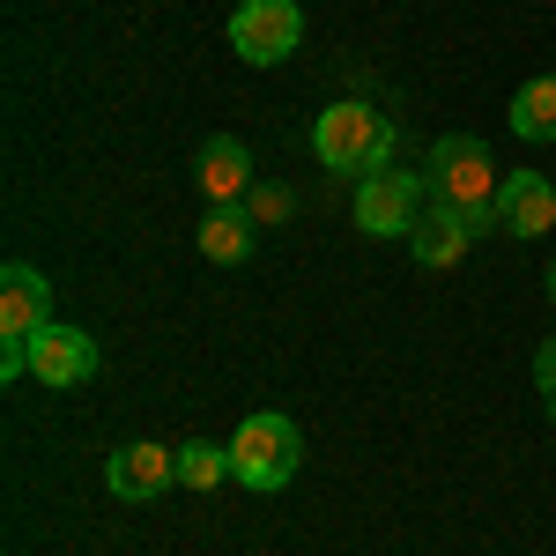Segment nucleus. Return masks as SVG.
<instances>
[{
	"mask_svg": "<svg viewBox=\"0 0 556 556\" xmlns=\"http://www.w3.org/2000/svg\"><path fill=\"white\" fill-rule=\"evenodd\" d=\"M424 186H430V201H438V208H460V215H475L482 230H497V223H490V201H497L505 172L490 164V149H482L475 134H445V141L430 149Z\"/></svg>",
	"mask_w": 556,
	"mask_h": 556,
	"instance_id": "f257e3e1",
	"label": "nucleus"
},
{
	"mask_svg": "<svg viewBox=\"0 0 556 556\" xmlns=\"http://www.w3.org/2000/svg\"><path fill=\"white\" fill-rule=\"evenodd\" d=\"M312 149L334 178H371L393 164V119H379L371 104H327L312 127Z\"/></svg>",
	"mask_w": 556,
	"mask_h": 556,
	"instance_id": "f03ea898",
	"label": "nucleus"
},
{
	"mask_svg": "<svg viewBox=\"0 0 556 556\" xmlns=\"http://www.w3.org/2000/svg\"><path fill=\"white\" fill-rule=\"evenodd\" d=\"M298 460H304V438H298V424L275 416V408L245 416L238 438H230V482H245V490H260V497H275V490L298 475Z\"/></svg>",
	"mask_w": 556,
	"mask_h": 556,
	"instance_id": "7ed1b4c3",
	"label": "nucleus"
},
{
	"mask_svg": "<svg viewBox=\"0 0 556 556\" xmlns=\"http://www.w3.org/2000/svg\"><path fill=\"white\" fill-rule=\"evenodd\" d=\"M424 208H430L424 172H401V164H386V172L356 178V230H371V238H416Z\"/></svg>",
	"mask_w": 556,
	"mask_h": 556,
	"instance_id": "20e7f679",
	"label": "nucleus"
},
{
	"mask_svg": "<svg viewBox=\"0 0 556 556\" xmlns=\"http://www.w3.org/2000/svg\"><path fill=\"white\" fill-rule=\"evenodd\" d=\"M298 38H304L298 0H238V15H230V45L245 67H282L298 52Z\"/></svg>",
	"mask_w": 556,
	"mask_h": 556,
	"instance_id": "39448f33",
	"label": "nucleus"
},
{
	"mask_svg": "<svg viewBox=\"0 0 556 556\" xmlns=\"http://www.w3.org/2000/svg\"><path fill=\"white\" fill-rule=\"evenodd\" d=\"M45 327H52V282L30 260H8L0 267V342H38Z\"/></svg>",
	"mask_w": 556,
	"mask_h": 556,
	"instance_id": "423d86ee",
	"label": "nucleus"
},
{
	"mask_svg": "<svg viewBox=\"0 0 556 556\" xmlns=\"http://www.w3.org/2000/svg\"><path fill=\"white\" fill-rule=\"evenodd\" d=\"M490 223H497L505 238H542L556 223V186L542 172H505L497 201H490Z\"/></svg>",
	"mask_w": 556,
	"mask_h": 556,
	"instance_id": "0eeeda50",
	"label": "nucleus"
},
{
	"mask_svg": "<svg viewBox=\"0 0 556 556\" xmlns=\"http://www.w3.org/2000/svg\"><path fill=\"white\" fill-rule=\"evenodd\" d=\"M30 379L38 386H89L97 379V342H89L83 327L52 319L38 342H30Z\"/></svg>",
	"mask_w": 556,
	"mask_h": 556,
	"instance_id": "6e6552de",
	"label": "nucleus"
},
{
	"mask_svg": "<svg viewBox=\"0 0 556 556\" xmlns=\"http://www.w3.org/2000/svg\"><path fill=\"white\" fill-rule=\"evenodd\" d=\"M172 482H178V453H164V445H119V453L104 460V490H112V497H127V505L164 497Z\"/></svg>",
	"mask_w": 556,
	"mask_h": 556,
	"instance_id": "1a4fd4ad",
	"label": "nucleus"
},
{
	"mask_svg": "<svg viewBox=\"0 0 556 556\" xmlns=\"http://www.w3.org/2000/svg\"><path fill=\"white\" fill-rule=\"evenodd\" d=\"M475 238H482V223H475V215H460V208H438V201H430V208H424V223H416V238H408V253L424 260V267H460Z\"/></svg>",
	"mask_w": 556,
	"mask_h": 556,
	"instance_id": "9d476101",
	"label": "nucleus"
},
{
	"mask_svg": "<svg viewBox=\"0 0 556 556\" xmlns=\"http://www.w3.org/2000/svg\"><path fill=\"white\" fill-rule=\"evenodd\" d=\"M260 178H253V149L238 141V134H215L208 149H201V193L208 201H245Z\"/></svg>",
	"mask_w": 556,
	"mask_h": 556,
	"instance_id": "9b49d317",
	"label": "nucleus"
},
{
	"mask_svg": "<svg viewBox=\"0 0 556 556\" xmlns=\"http://www.w3.org/2000/svg\"><path fill=\"white\" fill-rule=\"evenodd\" d=\"M260 223L245 201H208V215H201V253L215 260V267H238V260L253 253Z\"/></svg>",
	"mask_w": 556,
	"mask_h": 556,
	"instance_id": "f8f14e48",
	"label": "nucleus"
},
{
	"mask_svg": "<svg viewBox=\"0 0 556 556\" xmlns=\"http://www.w3.org/2000/svg\"><path fill=\"white\" fill-rule=\"evenodd\" d=\"M513 134L519 141H556V75H542L513 97Z\"/></svg>",
	"mask_w": 556,
	"mask_h": 556,
	"instance_id": "ddd939ff",
	"label": "nucleus"
},
{
	"mask_svg": "<svg viewBox=\"0 0 556 556\" xmlns=\"http://www.w3.org/2000/svg\"><path fill=\"white\" fill-rule=\"evenodd\" d=\"M223 475H230V453H223V445H208V438L178 445V482H186V490H215Z\"/></svg>",
	"mask_w": 556,
	"mask_h": 556,
	"instance_id": "4468645a",
	"label": "nucleus"
},
{
	"mask_svg": "<svg viewBox=\"0 0 556 556\" xmlns=\"http://www.w3.org/2000/svg\"><path fill=\"white\" fill-rule=\"evenodd\" d=\"M245 208H253L260 230H267V223H290V186H253V193H245Z\"/></svg>",
	"mask_w": 556,
	"mask_h": 556,
	"instance_id": "2eb2a0df",
	"label": "nucleus"
},
{
	"mask_svg": "<svg viewBox=\"0 0 556 556\" xmlns=\"http://www.w3.org/2000/svg\"><path fill=\"white\" fill-rule=\"evenodd\" d=\"M534 386L549 393V416H556V342H542V349H534Z\"/></svg>",
	"mask_w": 556,
	"mask_h": 556,
	"instance_id": "dca6fc26",
	"label": "nucleus"
},
{
	"mask_svg": "<svg viewBox=\"0 0 556 556\" xmlns=\"http://www.w3.org/2000/svg\"><path fill=\"white\" fill-rule=\"evenodd\" d=\"M549 304H556V253H549Z\"/></svg>",
	"mask_w": 556,
	"mask_h": 556,
	"instance_id": "f3484780",
	"label": "nucleus"
}]
</instances>
